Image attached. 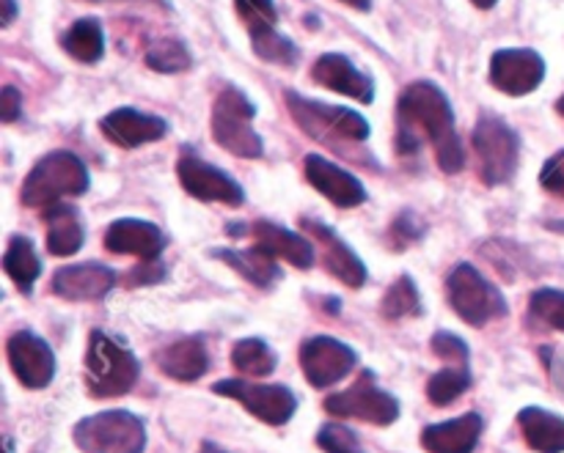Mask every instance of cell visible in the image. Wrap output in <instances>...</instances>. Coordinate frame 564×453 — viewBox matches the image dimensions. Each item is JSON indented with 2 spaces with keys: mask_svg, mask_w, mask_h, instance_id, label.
Here are the masks:
<instances>
[{
  "mask_svg": "<svg viewBox=\"0 0 564 453\" xmlns=\"http://www.w3.org/2000/svg\"><path fill=\"white\" fill-rule=\"evenodd\" d=\"M3 269L11 280H14L17 289L31 291V286L36 284L39 273H42V264H39L36 251H33L31 240L25 236H14L6 247L3 256Z\"/></svg>",
  "mask_w": 564,
  "mask_h": 453,
  "instance_id": "83f0119b",
  "label": "cell"
},
{
  "mask_svg": "<svg viewBox=\"0 0 564 453\" xmlns=\"http://www.w3.org/2000/svg\"><path fill=\"white\" fill-rule=\"evenodd\" d=\"M380 311H383V317L391 319V322L419 313V291L408 275H402V278H397V284L389 286Z\"/></svg>",
  "mask_w": 564,
  "mask_h": 453,
  "instance_id": "d6a6232c",
  "label": "cell"
},
{
  "mask_svg": "<svg viewBox=\"0 0 564 453\" xmlns=\"http://www.w3.org/2000/svg\"><path fill=\"white\" fill-rule=\"evenodd\" d=\"M479 438H482V418L477 412H468L455 421L424 429L422 445L430 453H474Z\"/></svg>",
  "mask_w": 564,
  "mask_h": 453,
  "instance_id": "7402d4cb",
  "label": "cell"
},
{
  "mask_svg": "<svg viewBox=\"0 0 564 453\" xmlns=\"http://www.w3.org/2000/svg\"><path fill=\"white\" fill-rule=\"evenodd\" d=\"M397 121H400L397 146L402 154L419 152L422 143L430 141L441 170L457 174L466 165V152L455 130V113L446 93L435 82H411L397 102Z\"/></svg>",
  "mask_w": 564,
  "mask_h": 453,
  "instance_id": "6da1fadb",
  "label": "cell"
},
{
  "mask_svg": "<svg viewBox=\"0 0 564 453\" xmlns=\"http://www.w3.org/2000/svg\"><path fill=\"white\" fill-rule=\"evenodd\" d=\"M325 410L330 416L339 418H358L364 423H375V427H391L400 418V405L394 396L380 390L375 385L372 374L364 372L361 379L352 385L345 394H336L325 401Z\"/></svg>",
  "mask_w": 564,
  "mask_h": 453,
  "instance_id": "30bf717a",
  "label": "cell"
},
{
  "mask_svg": "<svg viewBox=\"0 0 564 453\" xmlns=\"http://www.w3.org/2000/svg\"><path fill=\"white\" fill-rule=\"evenodd\" d=\"M143 64L160 75H180V71L191 69L193 55L180 38H158L143 53Z\"/></svg>",
  "mask_w": 564,
  "mask_h": 453,
  "instance_id": "f1b7e54d",
  "label": "cell"
},
{
  "mask_svg": "<svg viewBox=\"0 0 564 453\" xmlns=\"http://www.w3.org/2000/svg\"><path fill=\"white\" fill-rule=\"evenodd\" d=\"M86 3H149V5H160V9L171 11L169 0H86Z\"/></svg>",
  "mask_w": 564,
  "mask_h": 453,
  "instance_id": "7bdbcfd3",
  "label": "cell"
},
{
  "mask_svg": "<svg viewBox=\"0 0 564 453\" xmlns=\"http://www.w3.org/2000/svg\"><path fill=\"white\" fill-rule=\"evenodd\" d=\"M251 47H253V53H257V58H262L264 64H275V66H295L297 64V44L292 42L290 36H284V33H279V27H273V31L253 33Z\"/></svg>",
  "mask_w": 564,
  "mask_h": 453,
  "instance_id": "4dcf8cb0",
  "label": "cell"
},
{
  "mask_svg": "<svg viewBox=\"0 0 564 453\" xmlns=\"http://www.w3.org/2000/svg\"><path fill=\"white\" fill-rule=\"evenodd\" d=\"M138 383V361L130 350L116 344L110 335L91 333L86 352V385L97 399L124 396Z\"/></svg>",
  "mask_w": 564,
  "mask_h": 453,
  "instance_id": "277c9868",
  "label": "cell"
},
{
  "mask_svg": "<svg viewBox=\"0 0 564 453\" xmlns=\"http://www.w3.org/2000/svg\"><path fill=\"white\" fill-rule=\"evenodd\" d=\"M213 390L218 396H226V399L240 401L251 416L270 423V427H284L295 416L297 399L284 385H253L242 383V379H224Z\"/></svg>",
  "mask_w": 564,
  "mask_h": 453,
  "instance_id": "8fae6325",
  "label": "cell"
},
{
  "mask_svg": "<svg viewBox=\"0 0 564 453\" xmlns=\"http://www.w3.org/2000/svg\"><path fill=\"white\" fill-rule=\"evenodd\" d=\"M556 113H560L562 119H564V93H562L560 99H556Z\"/></svg>",
  "mask_w": 564,
  "mask_h": 453,
  "instance_id": "7dc6e473",
  "label": "cell"
},
{
  "mask_svg": "<svg viewBox=\"0 0 564 453\" xmlns=\"http://www.w3.org/2000/svg\"><path fill=\"white\" fill-rule=\"evenodd\" d=\"M490 86L507 97H527L545 80V60L532 47H501L490 55Z\"/></svg>",
  "mask_w": 564,
  "mask_h": 453,
  "instance_id": "9c48e42d",
  "label": "cell"
},
{
  "mask_svg": "<svg viewBox=\"0 0 564 453\" xmlns=\"http://www.w3.org/2000/svg\"><path fill=\"white\" fill-rule=\"evenodd\" d=\"M0 5H3V14H0V25L9 27L11 22H14V16H17V0H0Z\"/></svg>",
  "mask_w": 564,
  "mask_h": 453,
  "instance_id": "b9f144b4",
  "label": "cell"
},
{
  "mask_svg": "<svg viewBox=\"0 0 564 453\" xmlns=\"http://www.w3.org/2000/svg\"><path fill=\"white\" fill-rule=\"evenodd\" d=\"M301 225L306 234H312L314 245L319 247L325 269H328L334 278H339L345 286H350V289H361L364 280H367V267H364L361 258L339 240V234L330 231L328 225L317 223V220H303Z\"/></svg>",
  "mask_w": 564,
  "mask_h": 453,
  "instance_id": "ac0fdd59",
  "label": "cell"
},
{
  "mask_svg": "<svg viewBox=\"0 0 564 453\" xmlns=\"http://www.w3.org/2000/svg\"><path fill=\"white\" fill-rule=\"evenodd\" d=\"M518 427L532 451L564 453V418L540 410V407H527L518 416Z\"/></svg>",
  "mask_w": 564,
  "mask_h": 453,
  "instance_id": "603a6c76",
  "label": "cell"
},
{
  "mask_svg": "<svg viewBox=\"0 0 564 453\" xmlns=\"http://www.w3.org/2000/svg\"><path fill=\"white\" fill-rule=\"evenodd\" d=\"M303 170H306V179L319 196L328 198L330 203L341 209L361 207L367 201V190H364L361 181L352 174H347L345 168L334 165L330 159L319 157V154H308L303 159Z\"/></svg>",
  "mask_w": 564,
  "mask_h": 453,
  "instance_id": "2e32d148",
  "label": "cell"
},
{
  "mask_svg": "<svg viewBox=\"0 0 564 453\" xmlns=\"http://www.w3.org/2000/svg\"><path fill=\"white\" fill-rule=\"evenodd\" d=\"M540 185H543L551 196L564 198V148L543 165V170H540Z\"/></svg>",
  "mask_w": 564,
  "mask_h": 453,
  "instance_id": "74e56055",
  "label": "cell"
},
{
  "mask_svg": "<svg viewBox=\"0 0 564 453\" xmlns=\"http://www.w3.org/2000/svg\"><path fill=\"white\" fill-rule=\"evenodd\" d=\"M433 352L449 366H466L468 363V346L466 341L457 339L452 333H435L433 335Z\"/></svg>",
  "mask_w": 564,
  "mask_h": 453,
  "instance_id": "8d00e7d4",
  "label": "cell"
},
{
  "mask_svg": "<svg viewBox=\"0 0 564 453\" xmlns=\"http://www.w3.org/2000/svg\"><path fill=\"white\" fill-rule=\"evenodd\" d=\"M176 174H180L182 187L198 201L226 203V207H240L246 201V192L229 174L193 157V154H182V159L176 163Z\"/></svg>",
  "mask_w": 564,
  "mask_h": 453,
  "instance_id": "7c38bea8",
  "label": "cell"
},
{
  "mask_svg": "<svg viewBox=\"0 0 564 453\" xmlns=\"http://www.w3.org/2000/svg\"><path fill=\"white\" fill-rule=\"evenodd\" d=\"M312 80L317 86L328 88V91L350 97L361 104H372L375 99V80L367 71L358 69L347 55L341 53H325L314 60Z\"/></svg>",
  "mask_w": 564,
  "mask_h": 453,
  "instance_id": "5bb4252c",
  "label": "cell"
},
{
  "mask_svg": "<svg viewBox=\"0 0 564 453\" xmlns=\"http://www.w3.org/2000/svg\"><path fill=\"white\" fill-rule=\"evenodd\" d=\"M237 16L246 25L248 36L262 31H273L279 22V11H275L273 0H235Z\"/></svg>",
  "mask_w": 564,
  "mask_h": 453,
  "instance_id": "836d02e7",
  "label": "cell"
},
{
  "mask_svg": "<svg viewBox=\"0 0 564 453\" xmlns=\"http://www.w3.org/2000/svg\"><path fill=\"white\" fill-rule=\"evenodd\" d=\"M257 108L251 99L235 86H226L213 102V137L218 146L235 157L259 159L264 152V143L259 132L253 130Z\"/></svg>",
  "mask_w": 564,
  "mask_h": 453,
  "instance_id": "3957f363",
  "label": "cell"
},
{
  "mask_svg": "<svg viewBox=\"0 0 564 453\" xmlns=\"http://www.w3.org/2000/svg\"><path fill=\"white\" fill-rule=\"evenodd\" d=\"M163 275H165L163 264H158V262H141L135 269H130V273H127V278L121 280V284H124V286L158 284V280H163Z\"/></svg>",
  "mask_w": 564,
  "mask_h": 453,
  "instance_id": "f35d334b",
  "label": "cell"
},
{
  "mask_svg": "<svg viewBox=\"0 0 564 453\" xmlns=\"http://www.w3.org/2000/svg\"><path fill=\"white\" fill-rule=\"evenodd\" d=\"M529 308H532L534 319L549 324L551 330H560V333H564V291H556V289L534 291Z\"/></svg>",
  "mask_w": 564,
  "mask_h": 453,
  "instance_id": "e575fe53",
  "label": "cell"
},
{
  "mask_svg": "<svg viewBox=\"0 0 564 453\" xmlns=\"http://www.w3.org/2000/svg\"><path fill=\"white\" fill-rule=\"evenodd\" d=\"M551 229H560V231H564V223H549Z\"/></svg>",
  "mask_w": 564,
  "mask_h": 453,
  "instance_id": "c3c4849f",
  "label": "cell"
},
{
  "mask_svg": "<svg viewBox=\"0 0 564 453\" xmlns=\"http://www.w3.org/2000/svg\"><path fill=\"white\" fill-rule=\"evenodd\" d=\"M231 363H235L237 372H242L246 377H268L275 368V355L264 341L246 339L237 341V346L231 350Z\"/></svg>",
  "mask_w": 564,
  "mask_h": 453,
  "instance_id": "f546056e",
  "label": "cell"
},
{
  "mask_svg": "<svg viewBox=\"0 0 564 453\" xmlns=\"http://www.w3.org/2000/svg\"><path fill=\"white\" fill-rule=\"evenodd\" d=\"M165 240L160 229L147 220H116L108 231H105V247L110 253H124V256H138L141 262H158L160 251H163Z\"/></svg>",
  "mask_w": 564,
  "mask_h": 453,
  "instance_id": "ffe728a7",
  "label": "cell"
},
{
  "mask_svg": "<svg viewBox=\"0 0 564 453\" xmlns=\"http://www.w3.org/2000/svg\"><path fill=\"white\" fill-rule=\"evenodd\" d=\"M468 383H471V377H468L466 366H446L444 372H438L427 383V399L433 401L435 407L452 405V401L460 399V396L466 394Z\"/></svg>",
  "mask_w": 564,
  "mask_h": 453,
  "instance_id": "1f68e13d",
  "label": "cell"
},
{
  "mask_svg": "<svg viewBox=\"0 0 564 453\" xmlns=\"http://www.w3.org/2000/svg\"><path fill=\"white\" fill-rule=\"evenodd\" d=\"M47 220V251L53 256H72L83 245V225L72 207H50L44 209Z\"/></svg>",
  "mask_w": 564,
  "mask_h": 453,
  "instance_id": "d4e9b609",
  "label": "cell"
},
{
  "mask_svg": "<svg viewBox=\"0 0 564 453\" xmlns=\"http://www.w3.org/2000/svg\"><path fill=\"white\" fill-rule=\"evenodd\" d=\"M22 113V97L17 88L6 86L3 93H0V119L6 121V124H11V121L20 119Z\"/></svg>",
  "mask_w": 564,
  "mask_h": 453,
  "instance_id": "60d3db41",
  "label": "cell"
},
{
  "mask_svg": "<svg viewBox=\"0 0 564 453\" xmlns=\"http://www.w3.org/2000/svg\"><path fill=\"white\" fill-rule=\"evenodd\" d=\"M474 152H477L479 179L485 185H505L516 176L518 159H521V137L494 113L479 115L474 126Z\"/></svg>",
  "mask_w": 564,
  "mask_h": 453,
  "instance_id": "5b68a950",
  "label": "cell"
},
{
  "mask_svg": "<svg viewBox=\"0 0 564 453\" xmlns=\"http://www.w3.org/2000/svg\"><path fill=\"white\" fill-rule=\"evenodd\" d=\"M446 295H449L457 317L471 328H482L490 319H499L507 313L499 289L490 286L471 264H460V267L452 269L449 280H446Z\"/></svg>",
  "mask_w": 564,
  "mask_h": 453,
  "instance_id": "ba28073f",
  "label": "cell"
},
{
  "mask_svg": "<svg viewBox=\"0 0 564 453\" xmlns=\"http://www.w3.org/2000/svg\"><path fill=\"white\" fill-rule=\"evenodd\" d=\"M317 443L325 453H364L358 449L356 434L345 427H323Z\"/></svg>",
  "mask_w": 564,
  "mask_h": 453,
  "instance_id": "d590c367",
  "label": "cell"
},
{
  "mask_svg": "<svg viewBox=\"0 0 564 453\" xmlns=\"http://www.w3.org/2000/svg\"><path fill=\"white\" fill-rule=\"evenodd\" d=\"M284 102L292 119L317 141L330 143V137H334V141L345 143H364L369 137V121L356 110L306 99L295 91H284Z\"/></svg>",
  "mask_w": 564,
  "mask_h": 453,
  "instance_id": "8992f818",
  "label": "cell"
},
{
  "mask_svg": "<svg viewBox=\"0 0 564 453\" xmlns=\"http://www.w3.org/2000/svg\"><path fill=\"white\" fill-rule=\"evenodd\" d=\"M301 366L314 388H330L356 368V352L336 339H308L301 346Z\"/></svg>",
  "mask_w": 564,
  "mask_h": 453,
  "instance_id": "4fadbf2b",
  "label": "cell"
},
{
  "mask_svg": "<svg viewBox=\"0 0 564 453\" xmlns=\"http://www.w3.org/2000/svg\"><path fill=\"white\" fill-rule=\"evenodd\" d=\"M75 445L86 453H143L147 432L135 416L110 410L83 418L75 427Z\"/></svg>",
  "mask_w": 564,
  "mask_h": 453,
  "instance_id": "52a82bcc",
  "label": "cell"
},
{
  "mask_svg": "<svg viewBox=\"0 0 564 453\" xmlns=\"http://www.w3.org/2000/svg\"><path fill=\"white\" fill-rule=\"evenodd\" d=\"M215 256L220 258V262L229 264L235 273H240L242 278L251 280L253 286H273L275 280L281 278V269L279 264H275L273 256H268L264 251H259V247H253V251H215Z\"/></svg>",
  "mask_w": 564,
  "mask_h": 453,
  "instance_id": "4316f807",
  "label": "cell"
},
{
  "mask_svg": "<svg viewBox=\"0 0 564 453\" xmlns=\"http://www.w3.org/2000/svg\"><path fill=\"white\" fill-rule=\"evenodd\" d=\"M474 5H477V9H482V11H488V9H494L496 3H499V0H471Z\"/></svg>",
  "mask_w": 564,
  "mask_h": 453,
  "instance_id": "f6af8a7d",
  "label": "cell"
},
{
  "mask_svg": "<svg viewBox=\"0 0 564 453\" xmlns=\"http://www.w3.org/2000/svg\"><path fill=\"white\" fill-rule=\"evenodd\" d=\"M64 53L69 58L80 60V64H97L105 55V31L102 22L97 16H83L75 25L66 31L64 42H61Z\"/></svg>",
  "mask_w": 564,
  "mask_h": 453,
  "instance_id": "484cf974",
  "label": "cell"
},
{
  "mask_svg": "<svg viewBox=\"0 0 564 453\" xmlns=\"http://www.w3.org/2000/svg\"><path fill=\"white\" fill-rule=\"evenodd\" d=\"M88 190V170L72 152H50L39 159L22 185V203L31 209L58 207L64 198Z\"/></svg>",
  "mask_w": 564,
  "mask_h": 453,
  "instance_id": "7a4b0ae2",
  "label": "cell"
},
{
  "mask_svg": "<svg viewBox=\"0 0 564 453\" xmlns=\"http://www.w3.org/2000/svg\"><path fill=\"white\" fill-rule=\"evenodd\" d=\"M99 130L113 146L138 148L143 143L163 141L169 124L160 115H147L135 108H116L99 119Z\"/></svg>",
  "mask_w": 564,
  "mask_h": 453,
  "instance_id": "e0dca14e",
  "label": "cell"
},
{
  "mask_svg": "<svg viewBox=\"0 0 564 453\" xmlns=\"http://www.w3.org/2000/svg\"><path fill=\"white\" fill-rule=\"evenodd\" d=\"M253 240H257L259 251H264L273 258H284L292 267L308 269L314 264L312 242L303 240L295 231H286L281 225L268 223V220H259V223H253Z\"/></svg>",
  "mask_w": 564,
  "mask_h": 453,
  "instance_id": "44dd1931",
  "label": "cell"
},
{
  "mask_svg": "<svg viewBox=\"0 0 564 453\" xmlns=\"http://www.w3.org/2000/svg\"><path fill=\"white\" fill-rule=\"evenodd\" d=\"M419 236H422V229H419V223L413 220V214H402V218L394 220V225H391V240H394V247L411 245V242H416Z\"/></svg>",
  "mask_w": 564,
  "mask_h": 453,
  "instance_id": "ab89813d",
  "label": "cell"
},
{
  "mask_svg": "<svg viewBox=\"0 0 564 453\" xmlns=\"http://www.w3.org/2000/svg\"><path fill=\"white\" fill-rule=\"evenodd\" d=\"M202 453H226V451L215 449V445H213V443H204V449H202Z\"/></svg>",
  "mask_w": 564,
  "mask_h": 453,
  "instance_id": "bcb514c9",
  "label": "cell"
},
{
  "mask_svg": "<svg viewBox=\"0 0 564 453\" xmlns=\"http://www.w3.org/2000/svg\"><path fill=\"white\" fill-rule=\"evenodd\" d=\"M339 3L350 5V9H356V11H369V9H372V0H339Z\"/></svg>",
  "mask_w": 564,
  "mask_h": 453,
  "instance_id": "ee69618b",
  "label": "cell"
},
{
  "mask_svg": "<svg viewBox=\"0 0 564 453\" xmlns=\"http://www.w3.org/2000/svg\"><path fill=\"white\" fill-rule=\"evenodd\" d=\"M116 284V273L108 269L105 264L88 262V264H72L55 273L53 278V291L64 300L72 302H86V300H99V297L108 295Z\"/></svg>",
  "mask_w": 564,
  "mask_h": 453,
  "instance_id": "d6986e66",
  "label": "cell"
},
{
  "mask_svg": "<svg viewBox=\"0 0 564 453\" xmlns=\"http://www.w3.org/2000/svg\"><path fill=\"white\" fill-rule=\"evenodd\" d=\"M160 372L171 379H180V383H193V379L204 377L209 366L207 350L198 339H185L176 341V344L165 346L158 355Z\"/></svg>",
  "mask_w": 564,
  "mask_h": 453,
  "instance_id": "cb8c5ba5",
  "label": "cell"
},
{
  "mask_svg": "<svg viewBox=\"0 0 564 453\" xmlns=\"http://www.w3.org/2000/svg\"><path fill=\"white\" fill-rule=\"evenodd\" d=\"M9 363L14 377L20 379L25 388L42 390L47 388L50 379L55 374V355L42 339H36L33 333H14L9 339Z\"/></svg>",
  "mask_w": 564,
  "mask_h": 453,
  "instance_id": "9a60e30c",
  "label": "cell"
}]
</instances>
